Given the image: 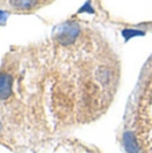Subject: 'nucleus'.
Returning <instances> with one entry per match:
<instances>
[{
	"label": "nucleus",
	"instance_id": "obj_1",
	"mask_svg": "<svg viewBox=\"0 0 152 153\" xmlns=\"http://www.w3.org/2000/svg\"><path fill=\"white\" fill-rule=\"evenodd\" d=\"M123 144L128 153H139V145H137L136 137L132 132H127L123 136Z\"/></svg>",
	"mask_w": 152,
	"mask_h": 153
}]
</instances>
